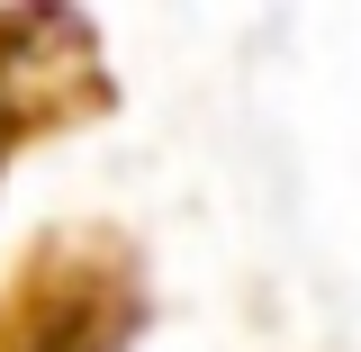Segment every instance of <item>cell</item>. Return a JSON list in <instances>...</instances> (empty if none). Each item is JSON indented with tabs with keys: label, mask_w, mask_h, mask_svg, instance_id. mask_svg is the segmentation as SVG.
<instances>
[{
	"label": "cell",
	"mask_w": 361,
	"mask_h": 352,
	"mask_svg": "<svg viewBox=\"0 0 361 352\" xmlns=\"http://www.w3.org/2000/svg\"><path fill=\"white\" fill-rule=\"evenodd\" d=\"M145 334V253L118 226H54L0 271V352H127Z\"/></svg>",
	"instance_id": "obj_1"
},
{
	"label": "cell",
	"mask_w": 361,
	"mask_h": 352,
	"mask_svg": "<svg viewBox=\"0 0 361 352\" xmlns=\"http://www.w3.org/2000/svg\"><path fill=\"white\" fill-rule=\"evenodd\" d=\"M118 109L99 28L63 0H9L0 9V172L37 145V135H73Z\"/></svg>",
	"instance_id": "obj_2"
}]
</instances>
